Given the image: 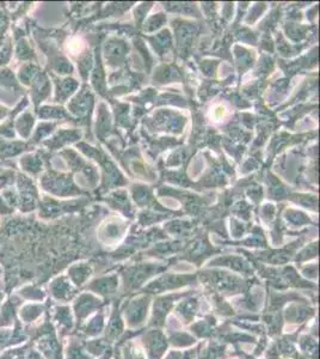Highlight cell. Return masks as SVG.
Wrapping results in <instances>:
<instances>
[{
  "label": "cell",
  "instance_id": "cell-5",
  "mask_svg": "<svg viewBox=\"0 0 320 359\" xmlns=\"http://www.w3.org/2000/svg\"><path fill=\"white\" fill-rule=\"evenodd\" d=\"M16 57L18 62H33L36 60V54L34 52L32 46L27 41V37H22L20 40H16Z\"/></svg>",
  "mask_w": 320,
  "mask_h": 359
},
{
  "label": "cell",
  "instance_id": "cell-4",
  "mask_svg": "<svg viewBox=\"0 0 320 359\" xmlns=\"http://www.w3.org/2000/svg\"><path fill=\"white\" fill-rule=\"evenodd\" d=\"M34 125H35V116L32 114V111H25L15 120V130H17L20 137L25 140H29L32 137Z\"/></svg>",
  "mask_w": 320,
  "mask_h": 359
},
{
  "label": "cell",
  "instance_id": "cell-11",
  "mask_svg": "<svg viewBox=\"0 0 320 359\" xmlns=\"http://www.w3.org/2000/svg\"><path fill=\"white\" fill-rule=\"evenodd\" d=\"M11 111L8 108H5V107L0 106V120H3V118H8V115L11 114Z\"/></svg>",
  "mask_w": 320,
  "mask_h": 359
},
{
  "label": "cell",
  "instance_id": "cell-6",
  "mask_svg": "<svg viewBox=\"0 0 320 359\" xmlns=\"http://www.w3.org/2000/svg\"><path fill=\"white\" fill-rule=\"evenodd\" d=\"M39 74H40L39 66L34 65L33 62H27L20 66L16 77L18 82L22 83L23 86H30Z\"/></svg>",
  "mask_w": 320,
  "mask_h": 359
},
{
  "label": "cell",
  "instance_id": "cell-1",
  "mask_svg": "<svg viewBox=\"0 0 320 359\" xmlns=\"http://www.w3.org/2000/svg\"><path fill=\"white\" fill-rule=\"evenodd\" d=\"M17 187H18V206L22 212H30L37 206L36 186L34 184L33 180L23 172H18L16 177Z\"/></svg>",
  "mask_w": 320,
  "mask_h": 359
},
{
  "label": "cell",
  "instance_id": "cell-2",
  "mask_svg": "<svg viewBox=\"0 0 320 359\" xmlns=\"http://www.w3.org/2000/svg\"><path fill=\"white\" fill-rule=\"evenodd\" d=\"M29 94L32 96V101H33L34 106H35V111L39 109L41 102L45 100L49 94V81L47 76L43 72L37 74L35 79H34L32 86H29Z\"/></svg>",
  "mask_w": 320,
  "mask_h": 359
},
{
  "label": "cell",
  "instance_id": "cell-3",
  "mask_svg": "<svg viewBox=\"0 0 320 359\" xmlns=\"http://www.w3.org/2000/svg\"><path fill=\"white\" fill-rule=\"evenodd\" d=\"M0 86L13 90L16 95H23V96L25 95V88L20 86L13 69L8 67L0 69Z\"/></svg>",
  "mask_w": 320,
  "mask_h": 359
},
{
  "label": "cell",
  "instance_id": "cell-8",
  "mask_svg": "<svg viewBox=\"0 0 320 359\" xmlns=\"http://www.w3.org/2000/svg\"><path fill=\"white\" fill-rule=\"evenodd\" d=\"M13 57V36L6 37L3 46L0 47V69L8 65Z\"/></svg>",
  "mask_w": 320,
  "mask_h": 359
},
{
  "label": "cell",
  "instance_id": "cell-10",
  "mask_svg": "<svg viewBox=\"0 0 320 359\" xmlns=\"http://www.w3.org/2000/svg\"><path fill=\"white\" fill-rule=\"evenodd\" d=\"M13 212V208L8 206V203L4 201V198L0 194V215H11Z\"/></svg>",
  "mask_w": 320,
  "mask_h": 359
},
{
  "label": "cell",
  "instance_id": "cell-9",
  "mask_svg": "<svg viewBox=\"0 0 320 359\" xmlns=\"http://www.w3.org/2000/svg\"><path fill=\"white\" fill-rule=\"evenodd\" d=\"M10 21H11L10 13H8L6 10H0V47L4 43L5 34L8 30Z\"/></svg>",
  "mask_w": 320,
  "mask_h": 359
},
{
  "label": "cell",
  "instance_id": "cell-7",
  "mask_svg": "<svg viewBox=\"0 0 320 359\" xmlns=\"http://www.w3.org/2000/svg\"><path fill=\"white\" fill-rule=\"evenodd\" d=\"M20 165L22 170L28 172L29 175L36 176L41 172V167H42V161L37 155H28L22 156L20 158Z\"/></svg>",
  "mask_w": 320,
  "mask_h": 359
}]
</instances>
